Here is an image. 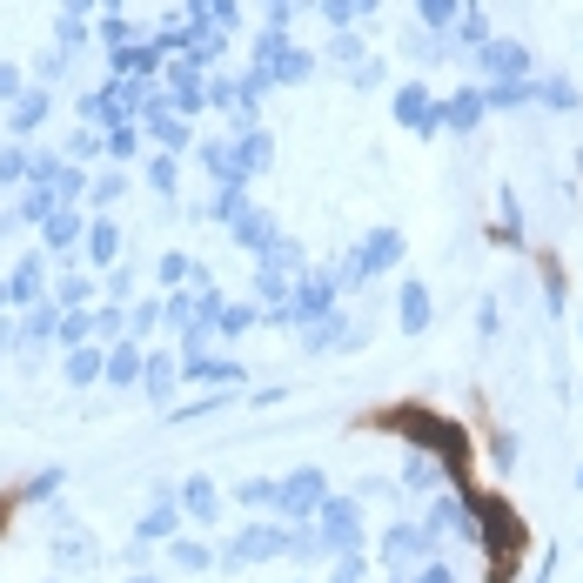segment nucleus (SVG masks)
I'll list each match as a JSON object with an SVG mask.
<instances>
[{"instance_id": "79ce46f5", "label": "nucleus", "mask_w": 583, "mask_h": 583, "mask_svg": "<svg viewBox=\"0 0 583 583\" xmlns=\"http://www.w3.org/2000/svg\"><path fill=\"white\" fill-rule=\"evenodd\" d=\"M322 14H329V21H336L342 34H349V21H356L362 7H356V0H322Z\"/></svg>"}, {"instance_id": "473e14b6", "label": "nucleus", "mask_w": 583, "mask_h": 583, "mask_svg": "<svg viewBox=\"0 0 583 583\" xmlns=\"http://www.w3.org/2000/svg\"><path fill=\"white\" fill-rule=\"evenodd\" d=\"M21 94H27V74L14 68V61H0V108H14Z\"/></svg>"}, {"instance_id": "4468645a", "label": "nucleus", "mask_w": 583, "mask_h": 583, "mask_svg": "<svg viewBox=\"0 0 583 583\" xmlns=\"http://www.w3.org/2000/svg\"><path fill=\"white\" fill-rule=\"evenodd\" d=\"M215 510H222V490H215L208 476H188V483H181V516H195V523H215Z\"/></svg>"}, {"instance_id": "c85d7f7f", "label": "nucleus", "mask_w": 583, "mask_h": 583, "mask_svg": "<svg viewBox=\"0 0 583 583\" xmlns=\"http://www.w3.org/2000/svg\"><path fill=\"white\" fill-rule=\"evenodd\" d=\"M68 68V47H41V61H34V88H54Z\"/></svg>"}, {"instance_id": "09e8293b", "label": "nucleus", "mask_w": 583, "mask_h": 583, "mask_svg": "<svg viewBox=\"0 0 583 583\" xmlns=\"http://www.w3.org/2000/svg\"><path fill=\"white\" fill-rule=\"evenodd\" d=\"M88 7L94 0H61V14H81V21H88Z\"/></svg>"}, {"instance_id": "39448f33", "label": "nucleus", "mask_w": 583, "mask_h": 583, "mask_svg": "<svg viewBox=\"0 0 583 583\" xmlns=\"http://www.w3.org/2000/svg\"><path fill=\"white\" fill-rule=\"evenodd\" d=\"M396 262H403V235H396V228H376V235L356 248L349 269H356V275H382V269H396Z\"/></svg>"}, {"instance_id": "7c9ffc66", "label": "nucleus", "mask_w": 583, "mask_h": 583, "mask_svg": "<svg viewBox=\"0 0 583 583\" xmlns=\"http://www.w3.org/2000/svg\"><path fill=\"white\" fill-rule=\"evenodd\" d=\"M88 195H94L101 208H108V202H121V195H128V175H121V168H108L101 181H88Z\"/></svg>"}, {"instance_id": "a211bd4d", "label": "nucleus", "mask_w": 583, "mask_h": 583, "mask_svg": "<svg viewBox=\"0 0 583 583\" xmlns=\"http://www.w3.org/2000/svg\"><path fill=\"white\" fill-rule=\"evenodd\" d=\"M61 349H81V342H101V329H94V309H61Z\"/></svg>"}, {"instance_id": "4d7b16f0", "label": "nucleus", "mask_w": 583, "mask_h": 583, "mask_svg": "<svg viewBox=\"0 0 583 583\" xmlns=\"http://www.w3.org/2000/svg\"><path fill=\"white\" fill-rule=\"evenodd\" d=\"M0 523H7V510H0Z\"/></svg>"}, {"instance_id": "c9c22d12", "label": "nucleus", "mask_w": 583, "mask_h": 583, "mask_svg": "<svg viewBox=\"0 0 583 583\" xmlns=\"http://www.w3.org/2000/svg\"><path fill=\"white\" fill-rule=\"evenodd\" d=\"M155 322H161V302H135V309H128V336H148V329H155Z\"/></svg>"}, {"instance_id": "1a4fd4ad", "label": "nucleus", "mask_w": 583, "mask_h": 583, "mask_svg": "<svg viewBox=\"0 0 583 583\" xmlns=\"http://www.w3.org/2000/svg\"><path fill=\"white\" fill-rule=\"evenodd\" d=\"M476 68L516 81V74H530V54H523V47H510V41H483V47H476Z\"/></svg>"}, {"instance_id": "864d4df0", "label": "nucleus", "mask_w": 583, "mask_h": 583, "mask_svg": "<svg viewBox=\"0 0 583 583\" xmlns=\"http://www.w3.org/2000/svg\"><path fill=\"white\" fill-rule=\"evenodd\" d=\"M47 583H68V577H47Z\"/></svg>"}, {"instance_id": "7ed1b4c3", "label": "nucleus", "mask_w": 583, "mask_h": 583, "mask_svg": "<svg viewBox=\"0 0 583 583\" xmlns=\"http://www.w3.org/2000/svg\"><path fill=\"white\" fill-rule=\"evenodd\" d=\"M302 537H289L282 523H255V530H242V537L222 550V563L228 570H242V563H269V557H282V550H295Z\"/></svg>"}, {"instance_id": "6e6552de", "label": "nucleus", "mask_w": 583, "mask_h": 583, "mask_svg": "<svg viewBox=\"0 0 583 583\" xmlns=\"http://www.w3.org/2000/svg\"><path fill=\"white\" fill-rule=\"evenodd\" d=\"M141 369H148V349H141L135 336L108 342V382H114V389H128V382H141Z\"/></svg>"}, {"instance_id": "ea45409f", "label": "nucleus", "mask_w": 583, "mask_h": 583, "mask_svg": "<svg viewBox=\"0 0 583 583\" xmlns=\"http://www.w3.org/2000/svg\"><path fill=\"white\" fill-rule=\"evenodd\" d=\"M537 94L550 108H577V88H563V81H537Z\"/></svg>"}, {"instance_id": "9d476101", "label": "nucleus", "mask_w": 583, "mask_h": 583, "mask_svg": "<svg viewBox=\"0 0 583 583\" xmlns=\"http://www.w3.org/2000/svg\"><path fill=\"white\" fill-rule=\"evenodd\" d=\"M114 74H128V81H161V41L148 47H121V54H108Z\"/></svg>"}, {"instance_id": "f3484780", "label": "nucleus", "mask_w": 583, "mask_h": 583, "mask_svg": "<svg viewBox=\"0 0 583 583\" xmlns=\"http://www.w3.org/2000/svg\"><path fill=\"white\" fill-rule=\"evenodd\" d=\"M27 175H34V148L27 141H7L0 148V188H21Z\"/></svg>"}, {"instance_id": "5fc2aeb1", "label": "nucleus", "mask_w": 583, "mask_h": 583, "mask_svg": "<svg viewBox=\"0 0 583 583\" xmlns=\"http://www.w3.org/2000/svg\"><path fill=\"white\" fill-rule=\"evenodd\" d=\"M577 483H583V463H577Z\"/></svg>"}, {"instance_id": "4c0bfd02", "label": "nucleus", "mask_w": 583, "mask_h": 583, "mask_svg": "<svg viewBox=\"0 0 583 583\" xmlns=\"http://www.w3.org/2000/svg\"><path fill=\"white\" fill-rule=\"evenodd\" d=\"M255 309H262V302H242V309H222V322H215V329H222V336H242L248 322H255Z\"/></svg>"}, {"instance_id": "393cba45", "label": "nucleus", "mask_w": 583, "mask_h": 583, "mask_svg": "<svg viewBox=\"0 0 583 583\" xmlns=\"http://www.w3.org/2000/svg\"><path fill=\"white\" fill-rule=\"evenodd\" d=\"M255 302L282 309V302H289V269H269V262H262V275H255Z\"/></svg>"}, {"instance_id": "a878e982", "label": "nucleus", "mask_w": 583, "mask_h": 583, "mask_svg": "<svg viewBox=\"0 0 583 583\" xmlns=\"http://www.w3.org/2000/svg\"><path fill=\"white\" fill-rule=\"evenodd\" d=\"M101 148H108L114 161H135V148H141V128H135V121H114L108 135H101Z\"/></svg>"}, {"instance_id": "20e7f679", "label": "nucleus", "mask_w": 583, "mask_h": 583, "mask_svg": "<svg viewBox=\"0 0 583 583\" xmlns=\"http://www.w3.org/2000/svg\"><path fill=\"white\" fill-rule=\"evenodd\" d=\"M47 255L41 248H34V255H21V269L7 275V309H41L47 302Z\"/></svg>"}, {"instance_id": "f704fd0d", "label": "nucleus", "mask_w": 583, "mask_h": 583, "mask_svg": "<svg viewBox=\"0 0 583 583\" xmlns=\"http://www.w3.org/2000/svg\"><path fill=\"white\" fill-rule=\"evenodd\" d=\"M275 490H282V483H242L235 503H248V510H275Z\"/></svg>"}, {"instance_id": "a18cd8bd", "label": "nucleus", "mask_w": 583, "mask_h": 583, "mask_svg": "<svg viewBox=\"0 0 583 583\" xmlns=\"http://www.w3.org/2000/svg\"><path fill=\"white\" fill-rule=\"evenodd\" d=\"M54 490H61V470H41L34 483H27V496H47V503H54Z\"/></svg>"}, {"instance_id": "f03ea898", "label": "nucleus", "mask_w": 583, "mask_h": 583, "mask_svg": "<svg viewBox=\"0 0 583 583\" xmlns=\"http://www.w3.org/2000/svg\"><path fill=\"white\" fill-rule=\"evenodd\" d=\"M329 503V483H322V470H295L282 490H275V516L282 523H315V510Z\"/></svg>"}, {"instance_id": "dca6fc26", "label": "nucleus", "mask_w": 583, "mask_h": 583, "mask_svg": "<svg viewBox=\"0 0 583 583\" xmlns=\"http://www.w3.org/2000/svg\"><path fill=\"white\" fill-rule=\"evenodd\" d=\"M81 242H88V262H94V269H114V255H121V228H114L108 215H101V222H88V235H81Z\"/></svg>"}, {"instance_id": "72a5a7b5", "label": "nucleus", "mask_w": 583, "mask_h": 583, "mask_svg": "<svg viewBox=\"0 0 583 583\" xmlns=\"http://www.w3.org/2000/svg\"><path fill=\"white\" fill-rule=\"evenodd\" d=\"M161 282H208V275L195 269L188 255H161Z\"/></svg>"}, {"instance_id": "c756f323", "label": "nucleus", "mask_w": 583, "mask_h": 583, "mask_svg": "<svg viewBox=\"0 0 583 583\" xmlns=\"http://www.w3.org/2000/svg\"><path fill=\"white\" fill-rule=\"evenodd\" d=\"M54 47H88V21H81V14H61V21H54Z\"/></svg>"}, {"instance_id": "2eb2a0df", "label": "nucleus", "mask_w": 583, "mask_h": 583, "mask_svg": "<svg viewBox=\"0 0 583 583\" xmlns=\"http://www.w3.org/2000/svg\"><path fill=\"white\" fill-rule=\"evenodd\" d=\"M54 336H61V302H41V309L21 315V349H41Z\"/></svg>"}, {"instance_id": "c03bdc74", "label": "nucleus", "mask_w": 583, "mask_h": 583, "mask_svg": "<svg viewBox=\"0 0 583 583\" xmlns=\"http://www.w3.org/2000/svg\"><path fill=\"white\" fill-rule=\"evenodd\" d=\"M135 295V269H114L108 275V302H128Z\"/></svg>"}, {"instance_id": "5701e85b", "label": "nucleus", "mask_w": 583, "mask_h": 583, "mask_svg": "<svg viewBox=\"0 0 583 583\" xmlns=\"http://www.w3.org/2000/svg\"><path fill=\"white\" fill-rule=\"evenodd\" d=\"M235 155H242V175H255V168H269V161H275V148H269L262 128H242V148H235Z\"/></svg>"}, {"instance_id": "9b49d317", "label": "nucleus", "mask_w": 583, "mask_h": 583, "mask_svg": "<svg viewBox=\"0 0 583 583\" xmlns=\"http://www.w3.org/2000/svg\"><path fill=\"white\" fill-rule=\"evenodd\" d=\"M175 523H181V510H175V496L161 490L155 503H148V516L135 523V537H141V543H175Z\"/></svg>"}, {"instance_id": "4be33fe9", "label": "nucleus", "mask_w": 583, "mask_h": 583, "mask_svg": "<svg viewBox=\"0 0 583 583\" xmlns=\"http://www.w3.org/2000/svg\"><path fill=\"white\" fill-rule=\"evenodd\" d=\"M483 108H490V101H483L476 88H463V94H456V101L443 108V121L456 128V135H463V128H476V121H483Z\"/></svg>"}, {"instance_id": "0eeeda50", "label": "nucleus", "mask_w": 583, "mask_h": 583, "mask_svg": "<svg viewBox=\"0 0 583 583\" xmlns=\"http://www.w3.org/2000/svg\"><path fill=\"white\" fill-rule=\"evenodd\" d=\"M396 121H403V128H436V121H443V108H436V101H429V88L423 81H409L403 94H396Z\"/></svg>"}, {"instance_id": "603ef678", "label": "nucleus", "mask_w": 583, "mask_h": 583, "mask_svg": "<svg viewBox=\"0 0 583 583\" xmlns=\"http://www.w3.org/2000/svg\"><path fill=\"white\" fill-rule=\"evenodd\" d=\"M282 7H289V0H275V21H282Z\"/></svg>"}, {"instance_id": "6e6d98bb", "label": "nucleus", "mask_w": 583, "mask_h": 583, "mask_svg": "<svg viewBox=\"0 0 583 583\" xmlns=\"http://www.w3.org/2000/svg\"><path fill=\"white\" fill-rule=\"evenodd\" d=\"M0 128H7V114H0Z\"/></svg>"}, {"instance_id": "8fccbe9b", "label": "nucleus", "mask_w": 583, "mask_h": 583, "mask_svg": "<svg viewBox=\"0 0 583 583\" xmlns=\"http://www.w3.org/2000/svg\"><path fill=\"white\" fill-rule=\"evenodd\" d=\"M94 7H101V14H121V0H94Z\"/></svg>"}, {"instance_id": "58836bf2", "label": "nucleus", "mask_w": 583, "mask_h": 583, "mask_svg": "<svg viewBox=\"0 0 583 583\" xmlns=\"http://www.w3.org/2000/svg\"><path fill=\"white\" fill-rule=\"evenodd\" d=\"M463 41H490V21H483V7H463Z\"/></svg>"}, {"instance_id": "6ab92c4d", "label": "nucleus", "mask_w": 583, "mask_h": 583, "mask_svg": "<svg viewBox=\"0 0 583 583\" xmlns=\"http://www.w3.org/2000/svg\"><path fill=\"white\" fill-rule=\"evenodd\" d=\"M74 235H88V222H81L74 208H54V215L41 222V242H47V248H68Z\"/></svg>"}, {"instance_id": "e433bc0d", "label": "nucleus", "mask_w": 583, "mask_h": 583, "mask_svg": "<svg viewBox=\"0 0 583 583\" xmlns=\"http://www.w3.org/2000/svg\"><path fill=\"white\" fill-rule=\"evenodd\" d=\"M148 181H155V195H175V155H155V161H148Z\"/></svg>"}, {"instance_id": "37998d69", "label": "nucleus", "mask_w": 583, "mask_h": 583, "mask_svg": "<svg viewBox=\"0 0 583 583\" xmlns=\"http://www.w3.org/2000/svg\"><path fill=\"white\" fill-rule=\"evenodd\" d=\"M416 7H423V21H429V27H443L449 14H456V7H463V0H416Z\"/></svg>"}, {"instance_id": "bb28decb", "label": "nucleus", "mask_w": 583, "mask_h": 583, "mask_svg": "<svg viewBox=\"0 0 583 583\" xmlns=\"http://www.w3.org/2000/svg\"><path fill=\"white\" fill-rule=\"evenodd\" d=\"M168 557H175V570H208V563H215V557H208V543H195V537H175V543H168Z\"/></svg>"}, {"instance_id": "3c124183", "label": "nucleus", "mask_w": 583, "mask_h": 583, "mask_svg": "<svg viewBox=\"0 0 583 583\" xmlns=\"http://www.w3.org/2000/svg\"><path fill=\"white\" fill-rule=\"evenodd\" d=\"M128 583H161V577H148V570H135V577H128Z\"/></svg>"}, {"instance_id": "2f4dec72", "label": "nucleus", "mask_w": 583, "mask_h": 583, "mask_svg": "<svg viewBox=\"0 0 583 583\" xmlns=\"http://www.w3.org/2000/svg\"><path fill=\"white\" fill-rule=\"evenodd\" d=\"M403 483H409V490H436V483H443V470H436V463H429V456H409V470H403Z\"/></svg>"}, {"instance_id": "de8ad7c7", "label": "nucleus", "mask_w": 583, "mask_h": 583, "mask_svg": "<svg viewBox=\"0 0 583 583\" xmlns=\"http://www.w3.org/2000/svg\"><path fill=\"white\" fill-rule=\"evenodd\" d=\"M356 88H382V61H362V68H356Z\"/></svg>"}, {"instance_id": "b1692460", "label": "nucleus", "mask_w": 583, "mask_h": 583, "mask_svg": "<svg viewBox=\"0 0 583 583\" xmlns=\"http://www.w3.org/2000/svg\"><path fill=\"white\" fill-rule=\"evenodd\" d=\"M54 302H61V309H88V302H94V275H61V282H54Z\"/></svg>"}, {"instance_id": "cd10ccee", "label": "nucleus", "mask_w": 583, "mask_h": 583, "mask_svg": "<svg viewBox=\"0 0 583 583\" xmlns=\"http://www.w3.org/2000/svg\"><path fill=\"white\" fill-rule=\"evenodd\" d=\"M101 41H108V54L135 47V21H128V14H101Z\"/></svg>"}, {"instance_id": "ddd939ff", "label": "nucleus", "mask_w": 583, "mask_h": 583, "mask_svg": "<svg viewBox=\"0 0 583 583\" xmlns=\"http://www.w3.org/2000/svg\"><path fill=\"white\" fill-rule=\"evenodd\" d=\"M108 376V342H81V349H68V382L74 389H88V382Z\"/></svg>"}, {"instance_id": "f8f14e48", "label": "nucleus", "mask_w": 583, "mask_h": 583, "mask_svg": "<svg viewBox=\"0 0 583 583\" xmlns=\"http://www.w3.org/2000/svg\"><path fill=\"white\" fill-rule=\"evenodd\" d=\"M175 376H181V362L168 356V349H148V369H141V389H148V403H168V396H175Z\"/></svg>"}, {"instance_id": "49530a36", "label": "nucleus", "mask_w": 583, "mask_h": 583, "mask_svg": "<svg viewBox=\"0 0 583 583\" xmlns=\"http://www.w3.org/2000/svg\"><path fill=\"white\" fill-rule=\"evenodd\" d=\"M329 54H336V61H356L362 41H356V34H336V47H329Z\"/></svg>"}, {"instance_id": "f257e3e1", "label": "nucleus", "mask_w": 583, "mask_h": 583, "mask_svg": "<svg viewBox=\"0 0 583 583\" xmlns=\"http://www.w3.org/2000/svg\"><path fill=\"white\" fill-rule=\"evenodd\" d=\"M47 523H54V570H61V577H81V570L101 563V543L68 516V503H47Z\"/></svg>"}, {"instance_id": "412c9836", "label": "nucleus", "mask_w": 583, "mask_h": 583, "mask_svg": "<svg viewBox=\"0 0 583 583\" xmlns=\"http://www.w3.org/2000/svg\"><path fill=\"white\" fill-rule=\"evenodd\" d=\"M429 315H436L429 289H423V282H409V289H403V329H409V336H423V329H429Z\"/></svg>"}, {"instance_id": "a19ab883", "label": "nucleus", "mask_w": 583, "mask_h": 583, "mask_svg": "<svg viewBox=\"0 0 583 583\" xmlns=\"http://www.w3.org/2000/svg\"><path fill=\"white\" fill-rule=\"evenodd\" d=\"M94 148H101V135H94V128H74V135H68V155L74 161H88Z\"/></svg>"}, {"instance_id": "aec40b11", "label": "nucleus", "mask_w": 583, "mask_h": 583, "mask_svg": "<svg viewBox=\"0 0 583 583\" xmlns=\"http://www.w3.org/2000/svg\"><path fill=\"white\" fill-rule=\"evenodd\" d=\"M228 228H235V235H242V248H255V255L275 242V222H269V215H255V208H242V215H235Z\"/></svg>"}, {"instance_id": "423d86ee", "label": "nucleus", "mask_w": 583, "mask_h": 583, "mask_svg": "<svg viewBox=\"0 0 583 583\" xmlns=\"http://www.w3.org/2000/svg\"><path fill=\"white\" fill-rule=\"evenodd\" d=\"M47 108H54V88H27L21 101L7 108V135H14V141H27V135H34V128L47 121Z\"/></svg>"}]
</instances>
